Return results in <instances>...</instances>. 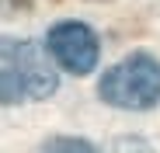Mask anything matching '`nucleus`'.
<instances>
[{
	"mask_svg": "<svg viewBox=\"0 0 160 153\" xmlns=\"http://www.w3.org/2000/svg\"><path fill=\"white\" fill-rule=\"evenodd\" d=\"M0 97L4 105H24L42 101L56 91V70L45 59V52L35 42H4V63H0Z\"/></svg>",
	"mask_w": 160,
	"mask_h": 153,
	"instance_id": "obj_2",
	"label": "nucleus"
},
{
	"mask_svg": "<svg viewBox=\"0 0 160 153\" xmlns=\"http://www.w3.org/2000/svg\"><path fill=\"white\" fill-rule=\"evenodd\" d=\"M45 153H94V146L87 139H52Z\"/></svg>",
	"mask_w": 160,
	"mask_h": 153,
	"instance_id": "obj_4",
	"label": "nucleus"
},
{
	"mask_svg": "<svg viewBox=\"0 0 160 153\" xmlns=\"http://www.w3.org/2000/svg\"><path fill=\"white\" fill-rule=\"evenodd\" d=\"M136 150H139V146H136V139H125V143L118 146V153H136Z\"/></svg>",
	"mask_w": 160,
	"mask_h": 153,
	"instance_id": "obj_5",
	"label": "nucleus"
},
{
	"mask_svg": "<svg viewBox=\"0 0 160 153\" xmlns=\"http://www.w3.org/2000/svg\"><path fill=\"white\" fill-rule=\"evenodd\" d=\"M98 94L104 105L122 111H150L160 105V59L136 52L101 73Z\"/></svg>",
	"mask_w": 160,
	"mask_h": 153,
	"instance_id": "obj_1",
	"label": "nucleus"
},
{
	"mask_svg": "<svg viewBox=\"0 0 160 153\" xmlns=\"http://www.w3.org/2000/svg\"><path fill=\"white\" fill-rule=\"evenodd\" d=\"M45 45H49V56L66 73H73V76H87L98 66V56H101L98 35L84 21H59V24H52Z\"/></svg>",
	"mask_w": 160,
	"mask_h": 153,
	"instance_id": "obj_3",
	"label": "nucleus"
}]
</instances>
